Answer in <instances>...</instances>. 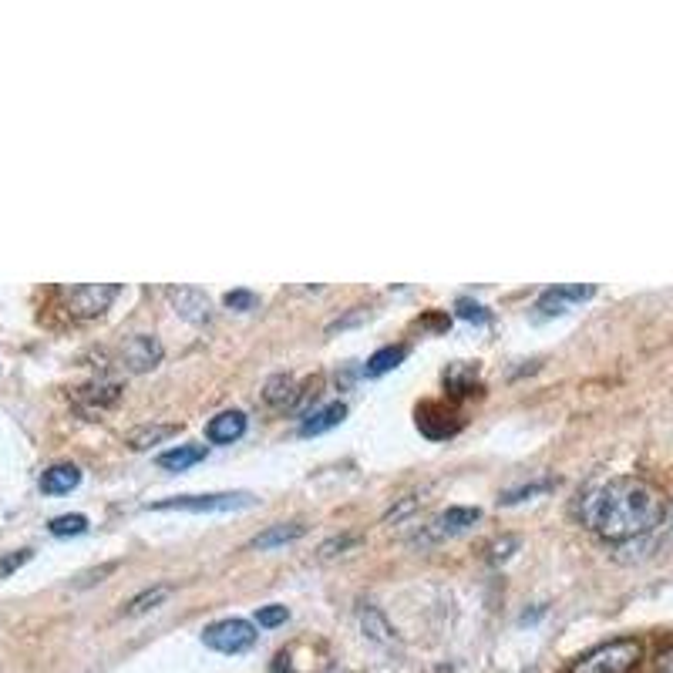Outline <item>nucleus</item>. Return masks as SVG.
<instances>
[{"label": "nucleus", "instance_id": "cd10ccee", "mask_svg": "<svg viewBox=\"0 0 673 673\" xmlns=\"http://www.w3.org/2000/svg\"><path fill=\"white\" fill-rule=\"evenodd\" d=\"M458 317H465V320H478V324H485V320H488V313H485L482 303L462 300V303H458Z\"/></svg>", "mask_w": 673, "mask_h": 673}, {"label": "nucleus", "instance_id": "f03ea898", "mask_svg": "<svg viewBox=\"0 0 673 673\" xmlns=\"http://www.w3.org/2000/svg\"><path fill=\"white\" fill-rule=\"evenodd\" d=\"M643 657L640 640L633 636H620V640H610L603 647L589 650L586 657H579L569 673H630Z\"/></svg>", "mask_w": 673, "mask_h": 673}, {"label": "nucleus", "instance_id": "7c9ffc66", "mask_svg": "<svg viewBox=\"0 0 673 673\" xmlns=\"http://www.w3.org/2000/svg\"><path fill=\"white\" fill-rule=\"evenodd\" d=\"M653 673H673V647L657 653V660H653Z\"/></svg>", "mask_w": 673, "mask_h": 673}, {"label": "nucleus", "instance_id": "c85d7f7f", "mask_svg": "<svg viewBox=\"0 0 673 673\" xmlns=\"http://www.w3.org/2000/svg\"><path fill=\"white\" fill-rule=\"evenodd\" d=\"M354 536H344V539H330V542H324V546H320V559H330V556H337V549L344 552V549H350L354 546Z\"/></svg>", "mask_w": 673, "mask_h": 673}, {"label": "nucleus", "instance_id": "412c9836", "mask_svg": "<svg viewBox=\"0 0 673 673\" xmlns=\"http://www.w3.org/2000/svg\"><path fill=\"white\" fill-rule=\"evenodd\" d=\"M361 626H364V633L371 636L374 643H394V630H391V623L384 620V613L381 610H374V606H364L361 610Z\"/></svg>", "mask_w": 673, "mask_h": 673}, {"label": "nucleus", "instance_id": "5701e85b", "mask_svg": "<svg viewBox=\"0 0 673 673\" xmlns=\"http://www.w3.org/2000/svg\"><path fill=\"white\" fill-rule=\"evenodd\" d=\"M51 536H58V539H64V536H85L88 532V519L85 515H58V519H51Z\"/></svg>", "mask_w": 673, "mask_h": 673}, {"label": "nucleus", "instance_id": "c756f323", "mask_svg": "<svg viewBox=\"0 0 673 673\" xmlns=\"http://www.w3.org/2000/svg\"><path fill=\"white\" fill-rule=\"evenodd\" d=\"M512 549H519V539H515V536L502 539V542H495V546H492V562L509 559V556H512Z\"/></svg>", "mask_w": 673, "mask_h": 673}, {"label": "nucleus", "instance_id": "1a4fd4ad", "mask_svg": "<svg viewBox=\"0 0 673 673\" xmlns=\"http://www.w3.org/2000/svg\"><path fill=\"white\" fill-rule=\"evenodd\" d=\"M596 293V287L593 283H576V287H552V290H546L539 297V303H536V310L542 313V317H559V313H566L573 303H583V300H589Z\"/></svg>", "mask_w": 673, "mask_h": 673}, {"label": "nucleus", "instance_id": "4468645a", "mask_svg": "<svg viewBox=\"0 0 673 673\" xmlns=\"http://www.w3.org/2000/svg\"><path fill=\"white\" fill-rule=\"evenodd\" d=\"M78 485H81V468L78 465H51L48 472L41 475V492L44 495L75 492Z\"/></svg>", "mask_w": 673, "mask_h": 673}, {"label": "nucleus", "instance_id": "473e14b6", "mask_svg": "<svg viewBox=\"0 0 673 673\" xmlns=\"http://www.w3.org/2000/svg\"><path fill=\"white\" fill-rule=\"evenodd\" d=\"M411 509H414V499H404V505H398V509H391V512H387V515H384V522H391V519H394V522H398V519H401V515H408Z\"/></svg>", "mask_w": 673, "mask_h": 673}, {"label": "nucleus", "instance_id": "2eb2a0df", "mask_svg": "<svg viewBox=\"0 0 673 673\" xmlns=\"http://www.w3.org/2000/svg\"><path fill=\"white\" fill-rule=\"evenodd\" d=\"M297 398H300V384L287 374H276L263 384V401L270 404V408H293Z\"/></svg>", "mask_w": 673, "mask_h": 673}, {"label": "nucleus", "instance_id": "423d86ee", "mask_svg": "<svg viewBox=\"0 0 673 673\" xmlns=\"http://www.w3.org/2000/svg\"><path fill=\"white\" fill-rule=\"evenodd\" d=\"M482 519V509H465V505H455V509L435 515L428 525L421 529V536H414L418 546H428V542H441V539H451V536H462L472 525Z\"/></svg>", "mask_w": 673, "mask_h": 673}, {"label": "nucleus", "instance_id": "b1692460", "mask_svg": "<svg viewBox=\"0 0 673 673\" xmlns=\"http://www.w3.org/2000/svg\"><path fill=\"white\" fill-rule=\"evenodd\" d=\"M287 616H290V613H287V606H276V603H273V606H263V610L256 613V623H260L263 630H273V626H283V623H287Z\"/></svg>", "mask_w": 673, "mask_h": 673}, {"label": "nucleus", "instance_id": "4be33fe9", "mask_svg": "<svg viewBox=\"0 0 673 673\" xmlns=\"http://www.w3.org/2000/svg\"><path fill=\"white\" fill-rule=\"evenodd\" d=\"M172 596V586H152V589H145V593H138L132 603L125 606V616H142V613H149V610H155L159 603H165V599Z\"/></svg>", "mask_w": 673, "mask_h": 673}, {"label": "nucleus", "instance_id": "2f4dec72", "mask_svg": "<svg viewBox=\"0 0 673 673\" xmlns=\"http://www.w3.org/2000/svg\"><path fill=\"white\" fill-rule=\"evenodd\" d=\"M660 529H663V536H667V539H673V502L667 505V509H663Z\"/></svg>", "mask_w": 673, "mask_h": 673}, {"label": "nucleus", "instance_id": "9d476101", "mask_svg": "<svg viewBox=\"0 0 673 673\" xmlns=\"http://www.w3.org/2000/svg\"><path fill=\"white\" fill-rule=\"evenodd\" d=\"M418 428L421 435L428 438H451L458 435L462 421H458V414L448 411L445 404H424V408H418Z\"/></svg>", "mask_w": 673, "mask_h": 673}, {"label": "nucleus", "instance_id": "bb28decb", "mask_svg": "<svg viewBox=\"0 0 673 673\" xmlns=\"http://www.w3.org/2000/svg\"><path fill=\"white\" fill-rule=\"evenodd\" d=\"M27 559H31V549H17V552H14V556L0 559V579H4V576H11V573H14V569H21V566H24V562H27Z\"/></svg>", "mask_w": 673, "mask_h": 673}, {"label": "nucleus", "instance_id": "f8f14e48", "mask_svg": "<svg viewBox=\"0 0 673 673\" xmlns=\"http://www.w3.org/2000/svg\"><path fill=\"white\" fill-rule=\"evenodd\" d=\"M246 435V414L243 411H223L216 414L209 424H206V438L212 445H233Z\"/></svg>", "mask_w": 673, "mask_h": 673}, {"label": "nucleus", "instance_id": "f257e3e1", "mask_svg": "<svg viewBox=\"0 0 673 673\" xmlns=\"http://www.w3.org/2000/svg\"><path fill=\"white\" fill-rule=\"evenodd\" d=\"M663 509V495L650 482L623 475L586 495L583 525L606 542H633L657 529Z\"/></svg>", "mask_w": 673, "mask_h": 673}, {"label": "nucleus", "instance_id": "aec40b11", "mask_svg": "<svg viewBox=\"0 0 673 673\" xmlns=\"http://www.w3.org/2000/svg\"><path fill=\"white\" fill-rule=\"evenodd\" d=\"M404 357H408V347H381L377 354L367 361V367H364V374L367 377H384L387 371H394Z\"/></svg>", "mask_w": 673, "mask_h": 673}, {"label": "nucleus", "instance_id": "ddd939ff", "mask_svg": "<svg viewBox=\"0 0 673 673\" xmlns=\"http://www.w3.org/2000/svg\"><path fill=\"white\" fill-rule=\"evenodd\" d=\"M344 418H347V404L334 401V404H327V408H320V411L307 414V421L300 424V435H303V438L327 435V431H330V428H337V424L344 421Z\"/></svg>", "mask_w": 673, "mask_h": 673}, {"label": "nucleus", "instance_id": "dca6fc26", "mask_svg": "<svg viewBox=\"0 0 673 673\" xmlns=\"http://www.w3.org/2000/svg\"><path fill=\"white\" fill-rule=\"evenodd\" d=\"M303 532H307V525L303 522H283V525H273V529H266V532H260L253 542H250V549H260V552H266V549H276V546H290V542H297V539H303Z\"/></svg>", "mask_w": 673, "mask_h": 673}, {"label": "nucleus", "instance_id": "6e6552de", "mask_svg": "<svg viewBox=\"0 0 673 673\" xmlns=\"http://www.w3.org/2000/svg\"><path fill=\"white\" fill-rule=\"evenodd\" d=\"M169 300H172L175 313H179L182 320H189V324L202 327V324H209V320H212V300L202 290H196V287H172Z\"/></svg>", "mask_w": 673, "mask_h": 673}, {"label": "nucleus", "instance_id": "0eeeda50", "mask_svg": "<svg viewBox=\"0 0 673 673\" xmlns=\"http://www.w3.org/2000/svg\"><path fill=\"white\" fill-rule=\"evenodd\" d=\"M162 344L159 337L152 334H132L122 340V347H118V364L125 367L128 374H145L152 371V367L162 364Z\"/></svg>", "mask_w": 673, "mask_h": 673}, {"label": "nucleus", "instance_id": "a211bd4d", "mask_svg": "<svg viewBox=\"0 0 673 673\" xmlns=\"http://www.w3.org/2000/svg\"><path fill=\"white\" fill-rule=\"evenodd\" d=\"M202 458H206V445H179V448L159 455V465L165 472H186V468L199 465Z\"/></svg>", "mask_w": 673, "mask_h": 673}, {"label": "nucleus", "instance_id": "9b49d317", "mask_svg": "<svg viewBox=\"0 0 673 673\" xmlns=\"http://www.w3.org/2000/svg\"><path fill=\"white\" fill-rule=\"evenodd\" d=\"M75 398H78V404L88 414H101V411L112 408L118 398H122V384H118V381H95L88 387H78Z\"/></svg>", "mask_w": 673, "mask_h": 673}, {"label": "nucleus", "instance_id": "f3484780", "mask_svg": "<svg viewBox=\"0 0 673 673\" xmlns=\"http://www.w3.org/2000/svg\"><path fill=\"white\" fill-rule=\"evenodd\" d=\"M175 435H179V424H145V428H135L132 435L125 438V445L132 451H149Z\"/></svg>", "mask_w": 673, "mask_h": 673}, {"label": "nucleus", "instance_id": "a878e982", "mask_svg": "<svg viewBox=\"0 0 673 673\" xmlns=\"http://www.w3.org/2000/svg\"><path fill=\"white\" fill-rule=\"evenodd\" d=\"M549 482H542V485H529V488H519V492H509V495H502V505H515V502H525L529 495H539V492H549Z\"/></svg>", "mask_w": 673, "mask_h": 673}, {"label": "nucleus", "instance_id": "39448f33", "mask_svg": "<svg viewBox=\"0 0 673 673\" xmlns=\"http://www.w3.org/2000/svg\"><path fill=\"white\" fill-rule=\"evenodd\" d=\"M202 643L216 653L236 657V653H246L256 647V630H253V623H246V620H219V623L206 626Z\"/></svg>", "mask_w": 673, "mask_h": 673}, {"label": "nucleus", "instance_id": "7ed1b4c3", "mask_svg": "<svg viewBox=\"0 0 673 673\" xmlns=\"http://www.w3.org/2000/svg\"><path fill=\"white\" fill-rule=\"evenodd\" d=\"M256 505L250 492H219V495H179V499H162L152 502V512H239Z\"/></svg>", "mask_w": 673, "mask_h": 673}, {"label": "nucleus", "instance_id": "6ab92c4d", "mask_svg": "<svg viewBox=\"0 0 673 673\" xmlns=\"http://www.w3.org/2000/svg\"><path fill=\"white\" fill-rule=\"evenodd\" d=\"M445 387L451 394H472L478 387V367L475 364H451L445 371Z\"/></svg>", "mask_w": 673, "mask_h": 673}, {"label": "nucleus", "instance_id": "20e7f679", "mask_svg": "<svg viewBox=\"0 0 673 673\" xmlns=\"http://www.w3.org/2000/svg\"><path fill=\"white\" fill-rule=\"evenodd\" d=\"M118 283H85V287L64 290V310L75 320H95L101 317L118 297Z\"/></svg>", "mask_w": 673, "mask_h": 673}, {"label": "nucleus", "instance_id": "393cba45", "mask_svg": "<svg viewBox=\"0 0 673 673\" xmlns=\"http://www.w3.org/2000/svg\"><path fill=\"white\" fill-rule=\"evenodd\" d=\"M223 303H226L229 310L246 313V310H253V307H256V293H250V290H233V293H226Z\"/></svg>", "mask_w": 673, "mask_h": 673}]
</instances>
